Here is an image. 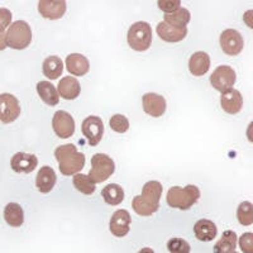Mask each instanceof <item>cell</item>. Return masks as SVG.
<instances>
[{
    "instance_id": "cell-1",
    "label": "cell",
    "mask_w": 253,
    "mask_h": 253,
    "mask_svg": "<svg viewBox=\"0 0 253 253\" xmlns=\"http://www.w3.org/2000/svg\"><path fill=\"white\" fill-rule=\"evenodd\" d=\"M161 182L148 181L144 184L141 195L134 196L132 208L141 216H150L155 214L160 208V199L162 196Z\"/></svg>"
},
{
    "instance_id": "cell-2",
    "label": "cell",
    "mask_w": 253,
    "mask_h": 253,
    "mask_svg": "<svg viewBox=\"0 0 253 253\" xmlns=\"http://www.w3.org/2000/svg\"><path fill=\"white\" fill-rule=\"evenodd\" d=\"M55 157L58 162V169L65 176L76 175L85 166V155L78 152L74 144L67 143L56 148Z\"/></svg>"
},
{
    "instance_id": "cell-3",
    "label": "cell",
    "mask_w": 253,
    "mask_h": 253,
    "mask_svg": "<svg viewBox=\"0 0 253 253\" xmlns=\"http://www.w3.org/2000/svg\"><path fill=\"white\" fill-rule=\"evenodd\" d=\"M200 198V190L195 185H187L185 187L173 186L167 193V204L175 209L187 210L196 204Z\"/></svg>"
},
{
    "instance_id": "cell-4",
    "label": "cell",
    "mask_w": 253,
    "mask_h": 253,
    "mask_svg": "<svg viewBox=\"0 0 253 253\" xmlns=\"http://www.w3.org/2000/svg\"><path fill=\"white\" fill-rule=\"evenodd\" d=\"M126 41L130 48L134 51H147L152 43V28L147 22H135L128 29Z\"/></svg>"
},
{
    "instance_id": "cell-5",
    "label": "cell",
    "mask_w": 253,
    "mask_h": 253,
    "mask_svg": "<svg viewBox=\"0 0 253 253\" xmlns=\"http://www.w3.org/2000/svg\"><path fill=\"white\" fill-rule=\"evenodd\" d=\"M6 47L13 49H24L32 42L31 27L24 20H17L9 26L5 33Z\"/></svg>"
},
{
    "instance_id": "cell-6",
    "label": "cell",
    "mask_w": 253,
    "mask_h": 253,
    "mask_svg": "<svg viewBox=\"0 0 253 253\" xmlns=\"http://www.w3.org/2000/svg\"><path fill=\"white\" fill-rule=\"evenodd\" d=\"M115 164L105 153H96L91 157V169L89 171V178L94 184H101L114 173Z\"/></svg>"
},
{
    "instance_id": "cell-7",
    "label": "cell",
    "mask_w": 253,
    "mask_h": 253,
    "mask_svg": "<svg viewBox=\"0 0 253 253\" xmlns=\"http://www.w3.org/2000/svg\"><path fill=\"white\" fill-rule=\"evenodd\" d=\"M237 76L236 71L230 66L227 65H221L218 66L213 71L211 76H210V84L215 90L220 91L221 94L228 90H232L236 84Z\"/></svg>"
},
{
    "instance_id": "cell-8",
    "label": "cell",
    "mask_w": 253,
    "mask_h": 253,
    "mask_svg": "<svg viewBox=\"0 0 253 253\" xmlns=\"http://www.w3.org/2000/svg\"><path fill=\"white\" fill-rule=\"evenodd\" d=\"M20 115L19 100L13 94H0V121L9 124L17 121Z\"/></svg>"
},
{
    "instance_id": "cell-9",
    "label": "cell",
    "mask_w": 253,
    "mask_h": 253,
    "mask_svg": "<svg viewBox=\"0 0 253 253\" xmlns=\"http://www.w3.org/2000/svg\"><path fill=\"white\" fill-rule=\"evenodd\" d=\"M81 130L90 146H98L104 134L103 121L96 115H90L81 123Z\"/></svg>"
},
{
    "instance_id": "cell-10",
    "label": "cell",
    "mask_w": 253,
    "mask_h": 253,
    "mask_svg": "<svg viewBox=\"0 0 253 253\" xmlns=\"http://www.w3.org/2000/svg\"><path fill=\"white\" fill-rule=\"evenodd\" d=\"M219 43H220L223 52L227 53L228 56L239 55L245 47L243 37L236 29H225V31L221 32Z\"/></svg>"
},
{
    "instance_id": "cell-11",
    "label": "cell",
    "mask_w": 253,
    "mask_h": 253,
    "mask_svg": "<svg viewBox=\"0 0 253 253\" xmlns=\"http://www.w3.org/2000/svg\"><path fill=\"white\" fill-rule=\"evenodd\" d=\"M52 128L60 138H70L75 133V121L70 113L58 110L52 118Z\"/></svg>"
},
{
    "instance_id": "cell-12",
    "label": "cell",
    "mask_w": 253,
    "mask_h": 253,
    "mask_svg": "<svg viewBox=\"0 0 253 253\" xmlns=\"http://www.w3.org/2000/svg\"><path fill=\"white\" fill-rule=\"evenodd\" d=\"M130 221H132V218H130V214L126 210H117L109 221V229L113 236L118 237V238L126 237V234L129 233Z\"/></svg>"
},
{
    "instance_id": "cell-13",
    "label": "cell",
    "mask_w": 253,
    "mask_h": 253,
    "mask_svg": "<svg viewBox=\"0 0 253 253\" xmlns=\"http://www.w3.org/2000/svg\"><path fill=\"white\" fill-rule=\"evenodd\" d=\"M143 103V110L153 118L162 117L166 112V99L156 92H147L142 98Z\"/></svg>"
},
{
    "instance_id": "cell-14",
    "label": "cell",
    "mask_w": 253,
    "mask_h": 253,
    "mask_svg": "<svg viewBox=\"0 0 253 253\" xmlns=\"http://www.w3.org/2000/svg\"><path fill=\"white\" fill-rule=\"evenodd\" d=\"M38 12L46 19H61L66 13V1H63V0H42L38 3Z\"/></svg>"
},
{
    "instance_id": "cell-15",
    "label": "cell",
    "mask_w": 253,
    "mask_h": 253,
    "mask_svg": "<svg viewBox=\"0 0 253 253\" xmlns=\"http://www.w3.org/2000/svg\"><path fill=\"white\" fill-rule=\"evenodd\" d=\"M38 165V160L36 155L26 152H17L12 157L10 166L13 171L17 173H31L36 170Z\"/></svg>"
},
{
    "instance_id": "cell-16",
    "label": "cell",
    "mask_w": 253,
    "mask_h": 253,
    "mask_svg": "<svg viewBox=\"0 0 253 253\" xmlns=\"http://www.w3.org/2000/svg\"><path fill=\"white\" fill-rule=\"evenodd\" d=\"M157 35L160 36L162 41L165 42H170V43H176V42H180V41L184 40L187 35V28L186 27H181V28H177V27H172L170 24L165 23V22H160L157 24V28H156Z\"/></svg>"
},
{
    "instance_id": "cell-17",
    "label": "cell",
    "mask_w": 253,
    "mask_h": 253,
    "mask_svg": "<svg viewBox=\"0 0 253 253\" xmlns=\"http://www.w3.org/2000/svg\"><path fill=\"white\" fill-rule=\"evenodd\" d=\"M220 105L228 114H237L241 112L242 107H243V96L238 90H228L221 94Z\"/></svg>"
},
{
    "instance_id": "cell-18",
    "label": "cell",
    "mask_w": 253,
    "mask_h": 253,
    "mask_svg": "<svg viewBox=\"0 0 253 253\" xmlns=\"http://www.w3.org/2000/svg\"><path fill=\"white\" fill-rule=\"evenodd\" d=\"M56 181H57V176L52 167H41L37 177H36V186H37L38 191H41L42 194H48L55 187Z\"/></svg>"
},
{
    "instance_id": "cell-19",
    "label": "cell",
    "mask_w": 253,
    "mask_h": 253,
    "mask_svg": "<svg viewBox=\"0 0 253 253\" xmlns=\"http://www.w3.org/2000/svg\"><path fill=\"white\" fill-rule=\"evenodd\" d=\"M66 69L74 76L86 75L90 70V62L81 53H71L66 57Z\"/></svg>"
},
{
    "instance_id": "cell-20",
    "label": "cell",
    "mask_w": 253,
    "mask_h": 253,
    "mask_svg": "<svg viewBox=\"0 0 253 253\" xmlns=\"http://www.w3.org/2000/svg\"><path fill=\"white\" fill-rule=\"evenodd\" d=\"M57 92L65 100H75L81 92L80 83L78 79L66 76V78L61 79V81L58 83Z\"/></svg>"
},
{
    "instance_id": "cell-21",
    "label": "cell",
    "mask_w": 253,
    "mask_h": 253,
    "mask_svg": "<svg viewBox=\"0 0 253 253\" xmlns=\"http://www.w3.org/2000/svg\"><path fill=\"white\" fill-rule=\"evenodd\" d=\"M210 69V57L207 52L198 51L189 60V70L193 76L205 75Z\"/></svg>"
},
{
    "instance_id": "cell-22",
    "label": "cell",
    "mask_w": 253,
    "mask_h": 253,
    "mask_svg": "<svg viewBox=\"0 0 253 253\" xmlns=\"http://www.w3.org/2000/svg\"><path fill=\"white\" fill-rule=\"evenodd\" d=\"M194 233L199 241L210 242L213 241L218 234V228H216L215 223L209 219H200L194 225Z\"/></svg>"
},
{
    "instance_id": "cell-23",
    "label": "cell",
    "mask_w": 253,
    "mask_h": 253,
    "mask_svg": "<svg viewBox=\"0 0 253 253\" xmlns=\"http://www.w3.org/2000/svg\"><path fill=\"white\" fill-rule=\"evenodd\" d=\"M4 219L10 227L19 228L24 223L23 208L17 203H9L4 208Z\"/></svg>"
},
{
    "instance_id": "cell-24",
    "label": "cell",
    "mask_w": 253,
    "mask_h": 253,
    "mask_svg": "<svg viewBox=\"0 0 253 253\" xmlns=\"http://www.w3.org/2000/svg\"><path fill=\"white\" fill-rule=\"evenodd\" d=\"M238 238L234 230H225L221 238L214 245V253H236Z\"/></svg>"
},
{
    "instance_id": "cell-25",
    "label": "cell",
    "mask_w": 253,
    "mask_h": 253,
    "mask_svg": "<svg viewBox=\"0 0 253 253\" xmlns=\"http://www.w3.org/2000/svg\"><path fill=\"white\" fill-rule=\"evenodd\" d=\"M37 92L41 99L49 107H55L60 103V95L49 81H40L37 84Z\"/></svg>"
},
{
    "instance_id": "cell-26",
    "label": "cell",
    "mask_w": 253,
    "mask_h": 253,
    "mask_svg": "<svg viewBox=\"0 0 253 253\" xmlns=\"http://www.w3.org/2000/svg\"><path fill=\"white\" fill-rule=\"evenodd\" d=\"M63 62L58 56H49L43 61L42 72L49 80H56L62 75Z\"/></svg>"
},
{
    "instance_id": "cell-27",
    "label": "cell",
    "mask_w": 253,
    "mask_h": 253,
    "mask_svg": "<svg viewBox=\"0 0 253 253\" xmlns=\"http://www.w3.org/2000/svg\"><path fill=\"white\" fill-rule=\"evenodd\" d=\"M101 196L108 205H119L124 200V190L118 184H109L101 190Z\"/></svg>"
},
{
    "instance_id": "cell-28",
    "label": "cell",
    "mask_w": 253,
    "mask_h": 253,
    "mask_svg": "<svg viewBox=\"0 0 253 253\" xmlns=\"http://www.w3.org/2000/svg\"><path fill=\"white\" fill-rule=\"evenodd\" d=\"M164 19L165 23L181 28V27H186L190 22V12L186 8H178L176 12L171 13V14H165Z\"/></svg>"
},
{
    "instance_id": "cell-29",
    "label": "cell",
    "mask_w": 253,
    "mask_h": 253,
    "mask_svg": "<svg viewBox=\"0 0 253 253\" xmlns=\"http://www.w3.org/2000/svg\"><path fill=\"white\" fill-rule=\"evenodd\" d=\"M72 182H74V186L78 191H80L81 194H85V195H91L95 191V184L89 178L87 175H84V173H76L72 178Z\"/></svg>"
},
{
    "instance_id": "cell-30",
    "label": "cell",
    "mask_w": 253,
    "mask_h": 253,
    "mask_svg": "<svg viewBox=\"0 0 253 253\" xmlns=\"http://www.w3.org/2000/svg\"><path fill=\"white\" fill-rule=\"evenodd\" d=\"M237 218L239 224L248 227L253 224V205L250 202H243L238 205L237 209Z\"/></svg>"
},
{
    "instance_id": "cell-31",
    "label": "cell",
    "mask_w": 253,
    "mask_h": 253,
    "mask_svg": "<svg viewBox=\"0 0 253 253\" xmlns=\"http://www.w3.org/2000/svg\"><path fill=\"white\" fill-rule=\"evenodd\" d=\"M109 126L114 132L126 133V130L129 129V121L123 114H114L110 118Z\"/></svg>"
},
{
    "instance_id": "cell-32",
    "label": "cell",
    "mask_w": 253,
    "mask_h": 253,
    "mask_svg": "<svg viewBox=\"0 0 253 253\" xmlns=\"http://www.w3.org/2000/svg\"><path fill=\"white\" fill-rule=\"evenodd\" d=\"M190 245L182 238H171L167 242V250L170 253H190Z\"/></svg>"
},
{
    "instance_id": "cell-33",
    "label": "cell",
    "mask_w": 253,
    "mask_h": 253,
    "mask_svg": "<svg viewBox=\"0 0 253 253\" xmlns=\"http://www.w3.org/2000/svg\"><path fill=\"white\" fill-rule=\"evenodd\" d=\"M158 8L161 9L162 12L166 14H171V13L176 12L178 8H181V1L180 0H160L158 1Z\"/></svg>"
},
{
    "instance_id": "cell-34",
    "label": "cell",
    "mask_w": 253,
    "mask_h": 253,
    "mask_svg": "<svg viewBox=\"0 0 253 253\" xmlns=\"http://www.w3.org/2000/svg\"><path fill=\"white\" fill-rule=\"evenodd\" d=\"M239 247L243 253H253V234L251 232L242 234L239 238Z\"/></svg>"
},
{
    "instance_id": "cell-35",
    "label": "cell",
    "mask_w": 253,
    "mask_h": 253,
    "mask_svg": "<svg viewBox=\"0 0 253 253\" xmlns=\"http://www.w3.org/2000/svg\"><path fill=\"white\" fill-rule=\"evenodd\" d=\"M12 12L6 8H0V28H9L12 24Z\"/></svg>"
},
{
    "instance_id": "cell-36",
    "label": "cell",
    "mask_w": 253,
    "mask_h": 253,
    "mask_svg": "<svg viewBox=\"0 0 253 253\" xmlns=\"http://www.w3.org/2000/svg\"><path fill=\"white\" fill-rule=\"evenodd\" d=\"M5 48H6L5 29L0 28V51H4Z\"/></svg>"
},
{
    "instance_id": "cell-37",
    "label": "cell",
    "mask_w": 253,
    "mask_h": 253,
    "mask_svg": "<svg viewBox=\"0 0 253 253\" xmlns=\"http://www.w3.org/2000/svg\"><path fill=\"white\" fill-rule=\"evenodd\" d=\"M138 253H155V251L152 250V248H148V247H144L142 248L141 251H139Z\"/></svg>"
},
{
    "instance_id": "cell-38",
    "label": "cell",
    "mask_w": 253,
    "mask_h": 253,
    "mask_svg": "<svg viewBox=\"0 0 253 253\" xmlns=\"http://www.w3.org/2000/svg\"><path fill=\"white\" fill-rule=\"evenodd\" d=\"M236 253H238V252H236Z\"/></svg>"
}]
</instances>
